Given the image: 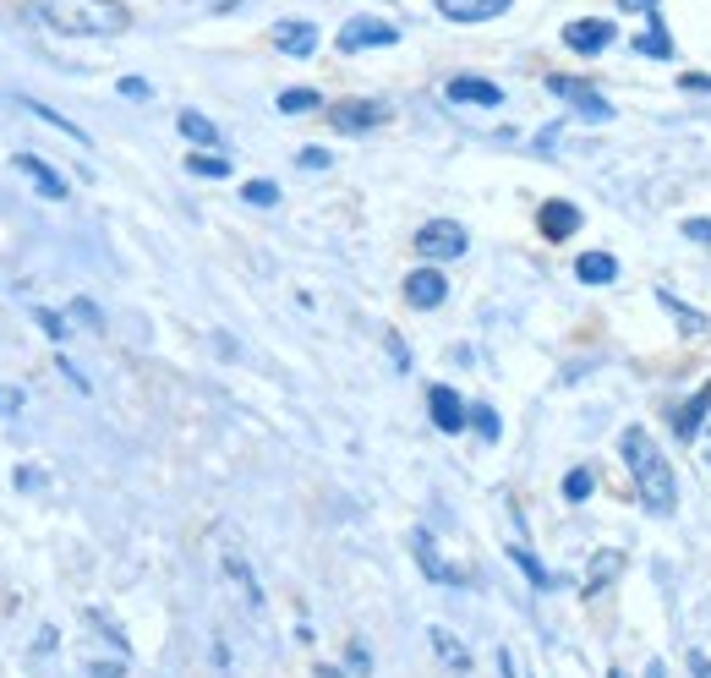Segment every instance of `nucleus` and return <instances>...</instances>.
Listing matches in <instances>:
<instances>
[{
  "mask_svg": "<svg viewBox=\"0 0 711 678\" xmlns=\"http://www.w3.org/2000/svg\"><path fill=\"white\" fill-rule=\"evenodd\" d=\"M444 22H498L515 0H433Z\"/></svg>",
  "mask_w": 711,
  "mask_h": 678,
  "instance_id": "obj_14",
  "label": "nucleus"
},
{
  "mask_svg": "<svg viewBox=\"0 0 711 678\" xmlns=\"http://www.w3.org/2000/svg\"><path fill=\"white\" fill-rule=\"evenodd\" d=\"M536 230H542L547 241H569L580 230V208L564 203V197H547V203L536 208Z\"/></svg>",
  "mask_w": 711,
  "mask_h": 678,
  "instance_id": "obj_13",
  "label": "nucleus"
},
{
  "mask_svg": "<svg viewBox=\"0 0 711 678\" xmlns=\"http://www.w3.org/2000/svg\"><path fill=\"white\" fill-rule=\"evenodd\" d=\"M345 662H351V673H367L372 662H367V646L361 640H351V651H345Z\"/></svg>",
  "mask_w": 711,
  "mask_h": 678,
  "instance_id": "obj_40",
  "label": "nucleus"
},
{
  "mask_svg": "<svg viewBox=\"0 0 711 678\" xmlns=\"http://www.w3.org/2000/svg\"><path fill=\"white\" fill-rule=\"evenodd\" d=\"M619 454H624L629 476H635L640 504H646L651 514H673V504H679V476H673L662 443L651 438L646 427H624L619 432Z\"/></svg>",
  "mask_w": 711,
  "mask_h": 678,
  "instance_id": "obj_1",
  "label": "nucleus"
},
{
  "mask_svg": "<svg viewBox=\"0 0 711 678\" xmlns=\"http://www.w3.org/2000/svg\"><path fill=\"white\" fill-rule=\"evenodd\" d=\"M591 493H597V471H591V465H575V471L564 476V498L569 504H586Z\"/></svg>",
  "mask_w": 711,
  "mask_h": 678,
  "instance_id": "obj_27",
  "label": "nucleus"
},
{
  "mask_svg": "<svg viewBox=\"0 0 711 678\" xmlns=\"http://www.w3.org/2000/svg\"><path fill=\"white\" fill-rule=\"evenodd\" d=\"M55 367H61L66 378H72V389H77V394H93V389H88V378H83V372L72 367V356H55Z\"/></svg>",
  "mask_w": 711,
  "mask_h": 678,
  "instance_id": "obj_38",
  "label": "nucleus"
},
{
  "mask_svg": "<svg viewBox=\"0 0 711 678\" xmlns=\"http://www.w3.org/2000/svg\"><path fill=\"white\" fill-rule=\"evenodd\" d=\"M22 110H28V115H39V121H50L55 126V132H61V137H72V143H93V137L83 132V126H77V121H66V115L61 110H50V104H39V99H22Z\"/></svg>",
  "mask_w": 711,
  "mask_h": 678,
  "instance_id": "obj_24",
  "label": "nucleus"
},
{
  "mask_svg": "<svg viewBox=\"0 0 711 678\" xmlns=\"http://www.w3.org/2000/svg\"><path fill=\"white\" fill-rule=\"evenodd\" d=\"M684 236H690V241H711V219H684Z\"/></svg>",
  "mask_w": 711,
  "mask_h": 678,
  "instance_id": "obj_41",
  "label": "nucleus"
},
{
  "mask_svg": "<svg viewBox=\"0 0 711 678\" xmlns=\"http://www.w3.org/2000/svg\"><path fill=\"white\" fill-rule=\"evenodd\" d=\"M186 170L203 175V181H225V175H230V159H225V154H208V148H197V154H186Z\"/></svg>",
  "mask_w": 711,
  "mask_h": 678,
  "instance_id": "obj_25",
  "label": "nucleus"
},
{
  "mask_svg": "<svg viewBox=\"0 0 711 678\" xmlns=\"http://www.w3.org/2000/svg\"><path fill=\"white\" fill-rule=\"evenodd\" d=\"M318 28L312 22H301V17H285V22H274V50L279 55H296V61H307V55H318Z\"/></svg>",
  "mask_w": 711,
  "mask_h": 678,
  "instance_id": "obj_12",
  "label": "nucleus"
},
{
  "mask_svg": "<svg viewBox=\"0 0 711 678\" xmlns=\"http://www.w3.org/2000/svg\"><path fill=\"white\" fill-rule=\"evenodd\" d=\"M411 553H416V564H422V575L433 580V586H465L460 569L444 564V553H438V536L427 531V525H416V531H411Z\"/></svg>",
  "mask_w": 711,
  "mask_h": 678,
  "instance_id": "obj_9",
  "label": "nucleus"
},
{
  "mask_svg": "<svg viewBox=\"0 0 711 678\" xmlns=\"http://www.w3.org/2000/svg\"><path fill=\"white\" fill-rule=\"evenodd\" d=\"M608 678H624V673H619V668H613V673H608Z\"/></svg>",
  "mask_w": 711,
  "mask_h": 678,
  "instance_id": "obj_44",
  "label": "nucleus"
},
{
  "mask_svg": "<svg viewBox=\"0 0 711 678\" xmlns=\"http://www.w3.org/2000/svg\"><path fill=\"white\" fill-rule=\"evenodd\" d=\"M547 93H558V99L569 104V110L580 115V121H613V104L597 93V83H586V77H569V72H553L547 77Z\"/></svg>",
  "mask_w": 711,
  "mask_h": 678,
  "instance_id": "obj_3",
  "label": "nucleus"
},
{
  "mask_svg": "<svg viewBox=\"0 0 711 678\" xmlns=\"http://www.w3.org/2000/svg\"><path fill=\"white\" fill-rule=\"evenodd\" d=\"M619 569H624V553H619V547H602V553L586 564V591L613 586V575H619Z\"/></svg>",
  "mask_w": 711,
  "mask_h": 678,
  "instance_id": "obj_22",
  "label": "nucleus"
},
{
  "mask_svg": "<svg viewBox=\"0 0 711 678\" xmlns=\"http://www.w3.org/2000/svg\"><path fill=\"white\" fill-rule=\"evenodd\" d=\"M72 312H77V323H83V329H93V334H99V329H104V312H99V307H93V301H88V296H77V301H72Z\"/></svg>",
  "mask_w": 711,
  "mask_h": 678,
  "instance_id": "obj_32",
  "label": "nucleus"
},
{
  "mask_svg": "<svg viewBox=\"0 0 711 678\" xmlns=\"http://www.w3.org/2000/svg\"><path fill=\"white\" fill-rule=\"evenodd\" d=\"M640 22H646V28L635 33V55H646V61H673V55H679V44H673L662 11H651V17H640Z\"/></svg>",
  "mask_w": 711,
  "mask_h": 678,
  "instance_id": "obj_15",
  "label": "nucleus"
},
{
  "mask_svg": "<svg viewBox=\"0 0 711 678\" xmlns=\"http://www.w3.org/2000/svg\"><path fill=\"white\" fill-rule=\"evenodd\" d=\"M427 646H433V651H438V657H444V662H449V668H460V673H465V668H471V651H465V646H460V640H454V635H449V629H444V624H433V629H427Z\"/></svg>",
  "mask_w": 711,
  "mask_h": 678,
  "instance_id": "obj_23",
  "label": "nucleus"
},
{
  "mask_svg": "<svg viewBox=\"0 0 711 678\" xmlns=\"http://www.w3.org/2000/svg\"><path fill=\"white\" fill-rule=\"evenodd\" d=\"M383 339H389V356H394V367H400V372H405V367H411V350H405V339H400V334H394V329H389V334H383Z\"/></svg>",
  "mask_w": 711,
  "mask_h": 678,
  "instance_id": "obj_37",
  "label": "nucleus"
},
{
  "mask_svg": "<svg viewBox=\"0 0 711 678\" xmlns=\"http://www.w3.org/2000/svg\"><path fill=\"white\" fill-rule=\"evenodd\" d=\"M679 93H711V72H684L679 77Z\"/></svg>",
  "mask_w": 711,
  "mask_h": 678,
  "instance_id": "obj_35",
  "label": "nucleus"
},
{
  "mask_svg": "<svg viewBox=\"0 0 711 678\" xmlns=\"http://www.w3.org/2000/svg\"><path fill=\"white\" fill-rule=\"evenodd\" d=\"M444 93H449L454 104H471V110H498V104H504V88H498L493 77H476V72L449 77Z\"/></svg>",
  "mask_w": 711,
  "mask_h": 678,
  "instance_id": "obj_11",
  "label": "nucleus"
},
{
  "mask_svg": "<svg viewBox=\"0 0 711 678\" xmlns=\"http://www.w3.org/2000/svg\"><path fill=\"white\" fill-rule=\"evenodd\" d=\"M17 170L28 175V181L39 186V197H50V203H61V197L72 192V186H66V175L55 170V165H44L39 154H17Z\"/></svg>",
  "mask_w": 711,
  "mask_h": 678,
  "instance_id": "obj_17",
  "label": "nucleus"
},
{
  "mask_svg": "<svg viewBox=\"0 0 711 678\" xmlns=\"http://www.w3.org/2000/svg\"><path fill=\"white\" fill-rule=\"evenodd\" d=\"M22 411V389H6V383H0V416H17Z\"/></svg>",
  "mask_w": 711,
  "mask_h": 678,
  "instance_id": "obj_39",
  "label": "nucleus"
},
{
  "mask_svg": "<svg viewBox=\"0 0 711 678\" xmlns=\"http://www.w3.org/2000/svg\"><path fill=\"white\" fill-rule=\"evenodd\" d=\"M646 678H668V673H662V662H651V668H646Z\"/></svg>",
  "mask_w": 711,
  "mask_h": 678,
  "instance_id": "obj_43",
  "label": "nucleus"
},
{
  "mask_svg": "<svg viewBox=\"0 0 711 678\" xmlns=\"http://www.w3.org/2000/svg\"><path fill=\"white\" fill-rule=\"evenodd\" d=\"M405 301H411L416 312H438L449 301V279L444 268H411L405 274Z\"/></svg>",
  "mask_w": 711,
  "mask_h": 678,
  "instance_id": "obj_10",
  "label": "nucleus"
},
{
  "mask_svg": "<svg viewBox=\"0 0 711 678\" xmlns=\"http://www.w3.org/2000/svg\"><path fill=\"white\" fill-rule=\"evenodd\" d=\"M427 416H433V427L449 432V438H460V432L471 427V405H465L449 383H433V389H427Z\"/></svg>",
  "mask_w": 711,
  "mask_h": 678,
  "instance_id": "obj_8",
  "label": "nucleus"
},
{
  "mask_svg": "<svg viewBox=\"0 0 711 678\" xmlns=\"http://www.w3.org/2000/svg\"><path fill=\"white\" fill-rule=\"evenodd\" d=\"M471 432H476V438H487V443H498V432H504V422H498V411H493V405H471Z\"/></svg>",
  "mask_w": 711,
  "mask_h": 678,
  "instance_id": "obj_29",
  "label": "nucleus"
},
{
  "mask_svg": "<svg viewBox=\"0 0 711 678\" xmlns=\"http://www.w3.org/2000/svg\"><path fill=\"white\" fill-rule=\"evenodd\" d=\"M115 93H121V99H132V104H143V99H154V88L143 83V77H121V83H115Z\"/></svg>",
  "mask_w": 711,
  "mask_h": 678,
  "instance_id": "obj_33",
  "label": "nucleus"
},
{
  "mask_svg": "<svg viewBox=\"0 0 711 678\" xmlns=\"http://www.w3.org/2000/svg\"><path fill=\"white\" fill-rule=\"evenodd\" d=\"M241 197H247L252 208H274L279 203V186L274 181H247V186H241Z\"/></svg>",
  "mask_w": 711,
  "mask_h": 678,
  "instance_id": "obj_30",
  "label": "nucleus"
},
{
  "mask_svg": "<svg viewBox=\"0 0 711 678\" xmlns=\"http://www.w3.org/2000/svg\"><path fill=\"white\" fill-rule=\"evenodd\" d=\"M33 323H39V329L50 334V339H66V318H61V312H50V307H33Z\"/></svg>",
  "mask_w": 711,
  "mask_h": 678,
  "instance_id": "obj_31",
  "label": "nucleus"
},
{
  "mask_svg": "<svg viewBox=\"0 0 711 678\" xmlns=\"http://www.w3.org/2000/svg\"><path fill=\"white\" fill-rule=\"evenodd\" d=\"M389 44H400V28L394 22H383V17H351L340 33H334V50H345V55H361V50H389Z\"/></svg>",
  "mask_w": 711,
  "mask_h": 678,
  "instance_id": "obj_4",
  "label": "nucleus"
},
{
  "mask_svg": "<svg viewBox=\"0 0 711 678\" xmlns=\"http://www.w3.org/2000/svg\"><path fill=\"white\" fill-rule=\"evenodd\" d=\"M225 569H230V580H236L241 591H247V602H252V613H263V591H258V575H252L241 558H225Z\"/></svg>",
  "mask_w": 711,
  "mask_h": 678,
  "instance_id": "obj_28",
  "label": "nucleus"
},
{
  "mask_svg": "<svg viewBox=\"0 0 711 678\" xmlns=\"http://www.w3.org/2000/svg\"><path fill=\"white\" fill-rule=\"evenodd\" d=\"M706 416H711V378L690 394V400H684V411L673 416V432H679V443H695V438H701Z\"/></svg>",
  "mask_w": 711,
  "mask_h": 678,
  "instance_id": "obj_16",
  "label": "nucleus"
},
{
  "mask_svg": "<svg viewBox=\"0 0 711 678\" xmlns=\"http://www.w3.org/2000/svg\"><path fill=\"white\" fill-rule=\"evenodd\" d=\"M33 17L61 39H115L132 28L121 0H33Z\"/></svg>",
  "mask_w": 711,
  "mask_h": 678,
  "instance_id": "obj_2",
  "label": "nucleus"
},
{
  "mask_svg": "<svg viewBox=\"0 0 711 678\" xmlns=\"http://www.w3.org/2000/svg\"><path fill=\"white\" fill-rule=\"evenodd\" d=\"M274 104H279V115H307V110H323V93H312V88H285Z\"/></svg>",
  "mask_w": 711,
  "mask_h": 678,
  "instance_id": "obj_26",
  "label": "nucleus"
},
{
  "mask_svg": "<svg viewBox=\"0 0 711 678\" xmlns=\"http://www.w3.org/2000/svg\"><path fill=\"white\" fill-rule=\"evenodd\" d=\"M509 564H515V569H520V575L531 580L536 591H558V586H564V580H558V575H547V564H542V558H536V553H526V547H509Z\"/></svg>",
  "mask_w": 711,
  "mask_h": 678,
  "instance_id": "obj_20",
  "label": "nucleus"
},
{
  "mask_svg": "<svg viewBox=\"0 0 711 678\" xmlns=\"http://www.w3.org/2000/svg\"><path fill=\"white\" fill-rule=\"evenodd\" d=\"M624 17H651V11H662V0H619Z\"/></svg>",
  "mask_w": 711,
  "mask_h": 678,
  "instance_id": "obj_36",
  "label": "nucleus"
},
{
  "mask_svg": "<svg viewBox=\"0 0 711 678\" xmlns=\"http://www.w3.org/2000/svg\"><path fill=\"white\" fill-rule=\"evenodd\" d=\"M126 668H121V662H93V678H121Z\"/></svg>",
  "mask_w": 711,
  "mask_h": 678,
  "instance_id": "obj_42",
  "label": "nucleus"
},
{
  "mask_svg": "<svg viewBox=\"0 0 711 678\" xmlns=\"http://www.w3.org/2000/svg\"><path fill=\"white\" fill-rule=\"evenodd\" d=\"M176 126H181V137H186V143H192V148H208V154H219V148H225V137H219V126L208 121L203 110H181V115H176Z\"/></svg>",
  "mask_w": 711,
  "mask_h": 678,
  "instance_id": "obj_18",
  "label": "nucleus"
},
{
  "mask_svg": "<svg viewBox=\"0 0 711 678\" xmlns=\"http://www.w3.org/2000/svg\"><path fill=\"white\" fill-rule=\"evenodd\" d=\"M471 247V236H465V225H454V219H427L422 230H416V252L427 257V263H454V257H465Z\"/></svg>",
  "mask_w": 711,
  "mask_h": 678,
  "instance_id": "obj_5",
  "label": "nucleus"
},
{
  "mask_svg": "<svg viewBox=\"0 0 711 678\" xmlns=\"http://www.w3.org/2000/svg\"><path fill=\"white\" fill-rule=\"evenodd\" d=\"M657 307H668V318H673V323H679V329H684V334H706V318H701V312H695V307H690V301H679V296H673V290H668V285H662V290H657Z\"/></svg>",
  "mask_w": 711,
  "mask_h": 678,
  "instance_id": "obj_21",
  "label": "nucleus"
},
{
  "mask_svg": "<svg viewBox=\"0 0 711 678\" xmlns=\"http://www.w3.org/2000/svg\"><path fill=\"white\" fill-rule=\"evenodd\" d=\"M564 50H575V55H602V50H613L619 44V22L613 17H575V22H564Z\"/></svg>",
  "mask_w": 711,
  "mask_h": 678,
  "instance_id": "obj_6",
  "label": "nucleus"
},
{
  "mask_svg": "<svg viewBox=\"0 0 711 678\" xmlns=\"http://www.w3.org/2000/svg\"><path fill=\"white\" fill-rule=\"evenodd\" d=\"M389 121V104L383 99H340V104H329V126L340 137H361V132H372V126H383Z\"/></svg>",
  "mask_w": 711,
  "mask_h": 678,
  "instance_id": "obj_7",
  "label": "nucleus"
},
{
  "mask_svg": "<svg viewBox=\"0 0 711 678\" xmlns=\"http://www.w3.org/2000/svg\"><path fill=\"white\" fill-rule=\"evenodd\" d=\"M575 279L580 285H613V279H619V257L613 252H580L575 257Z\"/></svg>",
  "mask_w": 711,
  "mask_h": 678,
  "instance_id": "obj_19",
  "label": "nucleus"
},
{
  "mask_svg": "<svg viewBox=\"0 0 711 678\" xmlns=\"http://www.w3.org/2000/svg\"><path fill=\"white\" fill-rule=\"evenodd\" d=\"M296 165H301V170H329V165H334V154H329V148H301Z\"/></svg>",
  "mask_w": 711,
  "mask_h": 678,
  "instance_id": "obj_34",
  "label": "nucleus"
}]
</instances>
